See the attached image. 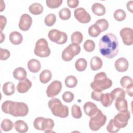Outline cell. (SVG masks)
Segmentation results:
<instances>
[{"label":"cell","instance_id":"1","mask_svg":"<svg viewBox=\"0 0 133 133\" xmlns=\"http://www.w3.org/2000/svg\"><path fill=\"white\" fill-rule=\"evenodd\" d=\"M99 52L108 59L115 57L119 50V44L117 37L113 33H109L102 36L99 43Z\"/></svg>","mask_w":133,"mask_h":133},{"label":"cell","instance_id":"2","mask_svg":"<svg viewBox=\"0 0 133 133\" xmlns=\"http://www.w3.org/2000/svg\"><path fill=\"white\" fill-rule=\"evenodd\" d=\"M2 111L15 117H23L29 112V108L26 104L22 102H14L7 100L2 105Z\"/></svg>","mask_w":133,"mask_h":133},{"label":"cell","instance_id":"3","mask_svg":"<svg viewBox=\"0 0 133 133\" xmlns=\"http://www.w3.org/2000/svg\"><path fill=\"white\" fill-rule=\"evenodd\" d=\"M112 85V81L107 77V74L101 72L95 75L94 80L90 83L91 88L94 90L102 91L110 88Z\"/></svg>","mask_w":133,"mask_h":133},{"label":"cell","instance_id":"4","mask_svg":"<svg viewBox=\"0 0 133 133\" xmlns=\"http://www.w3.org/2000/svg\"><path fill=\"white\" fill-rule=\"evenodd\" d=\"M48 105L54 115L61 118H65L68 116V107L62 104L59 99L52 98L48 101Z\"/></svg>","mask_w":133,"mask_h":133},{"label":"cell","instance_id":"5","mask_svg":"<svg viewBox=\"0 0 133 133\" xmlns=\"http://www.w3.org/2000/svg\"><path fill=\"white\" fill-rule=\"evenodd\" d=\"M107 116L103 114L101 110L98 109L97 113L90 117L89 126L91 130L93 131L98 130L106 123Z\"/></svg>","mask_w":133,"mask_h":133},{"label":"cell","instance_id":"6","mask_svg":"<svg viewBox=\"0 0 133 133\" xmlns=\"http://www.w3.org/2000/svg\"><path fill=\"white\" fill-rule=\"evenodd\" d=\"M34 52L36 56L39 57H48L50 54V49L47 41L45 38H39L35 44Z\"/></svg>","mask_w":133,"mask_h":133},{"label":"cell","instance_id":"7","mask_svg":"<svg viewBox=\"0 0 133 133\" xmlns=\"http://www.w3.org/2000/svg\"><path fill=\"white\" fill-rule=\"evenodd\" d=\"M81 51V47L78 44L72 43L68 45L62 51L61 57L65 61H70L75 56L77 55Z\"/></svg>","mask_w":133,"mask_h":133},{"label":"cell","instance_id":"8","mask_svg":"<svg viewBox=\"0 0 133 133\" xmlns=\"http://www.w3.org/2000/svg\"><path fill=\"white\" fill-rule=\"evenodd\" d=\"M130 117V114L128 110L123 112H119L113 119V123L119 129L124 128L127 126Z\"/></svg>","mask_w":133,"mask_h":133},{"label":"cell","instance_id":"9","mask_svg":"<svg viewBox=\"0 0 133 133\" xmlns=\"http://www.w3.org/2000/svg\"><path fill=\"white\" fill-rule=\"evenodd\" d=\"M48 36L49 39L58 44H64L68 39V36L65 32L57 29H52L49 31Z\"/></svg>","mask_w":133,"mask_h":133},{"label":"cell","instance_id":"10","mask_svg":"<svg viewBox=\"0 0 133 133\" xmlns=\"http://www.w3.org/2000/svg\"><path fill=\"white\" fill-rule=\"evenodd\" d=\"M74 15L75 18L82 23H87L91 20V17L89 14L82 7L76 8L74 11Z\"/></svg>","mask_w":133,"mask_h":133},{"label":"cell","instance_id":"11","mask_svg":"<svg viewBox=\"0 0 133 133\" xmlns=\"http://www.w3.org/2000/svg\"><path fill=\"white\" fill-rule=\"evenodd\" d=\"M61 89V82L59 81H54L48 86L46 94L48 97H54L60 93Z\"/></svg>","mask_w":133,"mask_h":133},{"label":"cell","instance_id":"12","mask_svg":"<svg viewBox=\"0 0 133 133\" xmlns=\"http://www.w3.org/2000/svg\"><path fill=\"white\" fill-rule=\"evenodd\" d=\"M119 35L125 45L129 46L133 44V30L131 28H123L119 32Z\"/></svg>","mask_w":133,"mask_h":133},{"label":"cell","instance_id":"13","mask_svg":"<svg viewBox=\"0 0 133 133\" xmlns=\"http://www.w3.org/2000/svg\"><path fill=\"white\" fill-rule=\"evenodd\" d=\"M32 23V19L31 17L27 14H24L20 17L19 27L22 31H28L30 28Z\"/></svg>","mask_w":133,"mask_h":133},{"label":"cell","instance_id":"14","mask_svg":"<svg viewBox=\"0 0 133 133\" xmlns=\"http://www.w3.org/2000/svg\"><path fill=\"white\" fill-rule=\"evenodd\" d=\"M129 66L128 60L123 57L119 58L115 62V69L119 72H124L127 70Z\"/></svg>","mask_w":133,"mask_h":133},{"label":"cell","instance_id":"15","mask_svg":"<svg viewBox=\"0 0 133 133\" xmlns=\"http://www.w3.org/2000/svg\"><path fill=\"white\" fill-rule=\"evenodd\" d=\"M83 108L85 114L90 117L93 116L98 110L96 104L90 101L86 102L84 104Z\"/></svg>","mask_w":133,"mask_h":133},{"label":"cell","instance_id":"16","mask_svg":"<svg viewBox=\"0 0 133 133\" xmlns=\"http://www.w3.org/2000/svg\"><path fill=\"white\" fill-rule=\"evenodd\" d=\"M32 85V82L28 78H26L18 83L17 86V90L19 93L26 92L31 87Z\"/></svg>","mask_w":133,"mask_h":133},{"label":"cell","instance_id":"17","mask_svg":"<svg viewBox=\"0 0 133 133\" xmlns=\"http://www.w3.org/2000/svg\"><path fill=\"white\" fill-rule=\"evenodd\" d=\"M28 68L30 72L32 73H37L40 70L41 64L38 60L32 59L28 62Z\"/></svg>","mask_w":133,"mask_h":133},{"label":"cell","instance_id":"18","mask_svg":"<svg viewBox=\"0 0 133 133\" xmlns=\"http://www.w3.org/2000/svg\"><path fill=\"white\" fill-rule=\"evenodd\" d=\"M26 75L27 73L26 70L22 67L17 68L13 72L14 77L19 81H23L25 79Z\"/></svg>","mask_w":133,"mask_h":133},{"label":"cell","instance_id":"19","mask_svg":"<svg viewBox=\"0 0 133 133\" xmlns=\"http://www.w3.org/2000/svg\"><path fill=\"white\" fill-rule=\"evenodd\" d=\"M9 40L14 45H19L23 41V36L19 32L13 31L9 35Z\"/></svg>","mask_w":133,"mask_h":133},{"label":"cell","instance_id":"20","mask_svg":"<svg viewBox=\"0 0 133 133\" xmlns=\"http://www.w3.org/2000/svg\"><path fill=\"white\" fill-rule=\"evenodd\" d=\"M91 9L92 12L98 16H103L105 14V8L102 4L100 3H94L92 5Z\"/></svg>","mask_w":133,"mask_h":133},{"label":"cell","instance_id":"21","mask_svg":"<svg viewBox=\"0 0 133 133\" xmlns=\"http://www.w3.org/2000/svg\"><path fill=\"white\" fill-rule=\"evenodd\" d=\"M3 93L6 96H10L15 91V86L13 83L10 82H6L3 84L2 88Z\"/></svg>","mask_w":133,"mask_h":133},{"label":"cell","instance_id":"22","mask_svg":"<svg viewBox=\"0 0 133 133\" xmlns=\"http://www.w3.org/2000/svg\"><path fill=\"white\" fill-rule=\"evenodd\" d=\"M90 68L93 71H97L101 68L103 62L101 58L98 56H94L90 60Z\"/></svg>","mask_w":133,"mask_h":133},{"label":"cell","instance_id":"23","mask_svg":"<svg viewBox=\"0 0 133 133\" xmlns=\"http://www.w3.org/2000/svg\"><path fill=\"white\" fill-rule=\"evenodd\" d=\"M15 130L20 133H24L28 130L27 124L22 120H18L14 124Z\"/></svg>","mask_w":133,"mask_h":133},{"label":"cell","instance_id":"24","mask_svg":"<svg viewBox=\"0 0 133 133\" xmlns=\"http://www.w3.org/2000/svg\"><path fill=\"white\" fill-rule=\"evenodd\" d=\"M110 95L113 100H116L119 99L125 98L126 91L122 88H116L110 92Z\"/></svg>","mask_w":133,"mask_h":133},{"label":"cell","instance_id":"25","mask_svg":"<svg viewBox=\"0 0 133 133\" xmlns=\"http://www.w3.org/2000/svg\"><path fill=\"white\" fill-rule=\"evenodd\" d=\"M54 125L55 123L52 119L49 118H45L43 123L42 130H43L45 133L51 132H52V130L54 127Z\"/></svg>","mask_w":133,"mask_h":133},{"label":"cell","instance_id":"26","mask_svg":"<svg viewBox=\"0 0 133 133\" xmlns=\"http://www.w3.org/2000/svg\"><path fill=\"white\" fill-rule=\"evenodd\" d=\"M115 106L118 112H123L128 110L127 101L125 98L116 100Z\"/></svg>","mask_w":133,"mask_h":133},{"label":"cell","instance_id":"27","mask_svg":"<svg viewBox=\"0 0 133 133\" xmlns=\"http://www.w3.org/2000/svg\"><path fill=\"white\" fill-rule=\"evenodd\" d=\"M43 6L38 3H33L29 7V11L34 15L41 14L43 11Z\"/></svg>","mask_w":133,"mask_h":133},{"label":"cell","instance_id":"28","mask_svg":"<svg viewBox=\"0 0 133 133\" xmlns=\"http://www.w3.org/2000/svg\"><path fill=\"white\" fill-rule=\"evenodd\" d=\"M52 77V74L49 70H44L39 74V81L43 84L49 82Z\"/></svg>","mask_w":133,"mask_h":133},{"label":"cell","instance_id":"29","mask_svg":"<svg viewBox=\"0 0 133 133\" xmlns=\"http://www.w3.org/2000/svg\"><path fill=\"white\" fill-rule=\"evenodd\" d=\"M113 101V99L112 98L110 93L103 94L100 100V102L103 106L104 107H110L112 104Z\"/></svg>","mask_w":133,"mask_h":133},{"label":"cell","instance_id":"30","mask_svg":"<svg viewBox=\"0 0 133 133\" xmlns=\"http://www.w3.org/2000/svg\"><path fill=\"white\" fill-rule=\"evenodd\" d=\"M87 61L82 58L78 59L75 64V66L76 69L79 72L84 71L87 68Z\"/></svg>","mask_w":133,"mask_h":133},{"label":"cell","instance_id":"31","mask_svg":"<svg viewBox=\"0 0 133 133\" xmlns=\"http://www.w3.org/2000/svg\"><path fill=\"white\" fill-rule=\"evenodd\" d=\"M64 83L67 87L74 88L77 84V79L75 76L73 75H69L65 78Z\"/></svg>","mask_w":133,"mask_h":133},{"label":"cell","instance_id":"32","mask_svg":"<svg viewBox=\"0 0 133 133\" xmlns=\"http://www.w3.org/2000/svg\"><path fill=\"white\" fill-rule=\"evenodd\" d=\"M14 125V124L11 120L6 118L3 119L2 122L1 124V127L3 131H8L12 129Z\"/></svg>","mask_w":133,"mask_h":133},{"label":"cell","instance_id":"33","mask_svg":"<svg viewBox=\"0 0 133 133\" xmlns=\"http://www.w3.org/2000/svg\"><path fill=\"white\" fill-rule=\"evenodd\" d=\"M83 36L81 32L79 31H76L73 32L71 36V39L72 43L76 44H79L82 42Z\"/></svg>","mask_w":133,"mask_h":133},{"label":"cell","instance_id":"34","mask_svg":"<svg viewBox=\"0 0 133 133\" xmlns=\"http://www.w3.org/2000/svg\"><path fill=\"white\" fill-rule=\"evenodd\" d=\"M88 32L90 36L92 37H96L101 33V32L98 26L95 24H94L89 27Z\"/></svg>","mask_w":133,"mask_h":133},{"label":"cell","instance_id":"35","mask_svg":"<svg viewBox=\"0 0 133 133\" xmlns=\"http://www.w3.org/2000/svg\"><path fill=\"white\" fill-rule=\"evenodd\" d=\"M71 15L70 9L68 8L64 7L60 9L59 12V16L61 19L63 20H68L70 18Z\"/></svg>","mask_w":133,"mask_h":133},{"label":"cell","instance_id":"36","mask_svg":"<svg viewBox=\"0 0 133 133\" xmlns=\"http://www.w3.org/2000/svg\"><path fill=\"white\" fill-rule=\"evenodd\" d=\"M100 30L101 32L104 31L108 29L109 28L108 21L105 19H99L95 23Z\"/></svg>","mask_w":133,"mask_h":133},{"label":"cell","instance_id":"37","mask_svg":"<svg viewBox=\"0 0 133 133\" xmlns=\"http://www.w3.org/2000/svg\"><path fill=\"white\" fill-rule=\"evenodd\" d=\"M126 16V12L121 9H118L116 10L113 14V17L114 19L118 21H123Z\"/></svg>","mask_w":133,"mask_h":133},{"label":"cell","instance_id":"38","mask_svg":"<svg viewBox=\"0 0 133 133\" xmlns=\"http://www.w3.org/2000/svg\"><path fill=\"white\" fill-rule=\"evenodd\" d=\"M56 17L54 14L50 13L48 14L45 18L44 22L45 24L48 26H52L56 22Z\"/></svg>","mask_w":133,"mask_h":133},{"label":"cell","instance_id":"39","mask_svg":"<svg viewBox=\"0 0 133 133\" xmlns=\"http://www.w3.org/2000/svg\"><path fill=\"white\" fill-rule=\"evenodd\" d=\"M72 116L75 118H80L82 116V112L81 108L76 104H74L71 109Z\"/></svg>","mask_w":133,"mask_h":133},{"label":"cell","instance_id":"40","mask_svg":"<svg viewBox=\"0 0 133 133\" xmlns=\"http://www.w3.org/2000/svg\"><path fill=\"white\" fill-rule=\"evenodd\" d=\"M84 48L87 52L93 51L95 48V42L90 39L86 40L84 44Z\"/></svg>","mask_w":133,"mask_h":133},{"label":"cell","instance_id":"41","mask_svg":"<svg viewBox=\"0 0 133 133\" xmlns=\"http://www.w3.org/2000/svg\"><path fill=\"white\" fill-rule=\"evenodd\" d=\"M62 2V0H47L46 1L47 6L51 9L59 7L60 6Z\"/></svg>","mask_w":133,"mask_h":133},{"label":"cell","instance_id":"42","mask_svg":"<svg viewBox=\"0 0 133 133\" xmlns=\"http://www.w3.org/2000/svg\"><path fill=\"white\" fill-rule=\"evenodd\" d=\"M132 84V78L128 76L122 77L120 80V84L122 87L126 88L128 86Z\"/></svg>","mask_w":133,"mask_h":133},{"label":"cell","instance_id":"43","mask_svg":"<svg viewBox=\"0 0 133 133\" xmlns=\"http://www.w3.org/2000/svg\"><path fill=\"white\" fill-rule=\"evenodd\" d=\"M44 119L45 118L43 117H38L34 119L33 122V125L36 129L42 130L43 123Z\"/></svg>","mask_w":133,"mask_h":133},{"label":"cell","instance_id":"44","mask_svg":"<svg viewBox=\"0 0 133 133\" xmlns=\"http://www.w3.org/2000/svg\"><path fill=\"white\" fill-rule=\"evenodd\" d=\"M63 101L67 103H70L73 101L74 98V94L70 91L64 92L62 96Z\"/></svg>","mask_w":133,"mask_h":133},{"label":"cell","instance_id":"45","mask_svg":"<svg viewBox=\"0 0 133 133\" xmlns=\"http://www.w3.org/2000/svg\"><path fill=\"white\" fill-rule=\"evenodd\" d=\"M107 130L110 133H115L119 131V129L117 128L113 123V119H110L109 124L107 126Z\"/></svg>","mask_w":133,"mask_h":133},{"label":"cell","instance_id":"46","mask_svg":"<svg viewBox=\"0 0 133 133\" xmlns=\"http://www.w3.org/2000/svg\"><path fill=\"white\" fill-rule=\"evenodd\" d=\"M10 55L9 50L6 49L0 48V59L1 60H6L9 58Z\"/></svg>","mask_w":133,"mask_h":133},{"label":"cell","instance_id":"47","mask_svg":"<svg viewBox=\"0 0 133 133\" xmlns=\"http://www.w3.org/2000/svg\"><path fill=\"white\" fill-rule=\"evenodd\" d=\"M103 92L102 91H97L94 90V91L91 94V97L94 100L100 101Z\"/></svg>","mask_w":133,"mask_h":133},{"label":"cell","instance_id":"48","mask_svg":"<svg viewBox=\"0 0 133 133\" xmlns=\"http://www.w3.org/2000/svg\"><path fill=\"white\" fill-rule=\"evenodd\" d=\"M67 4L69 7L71 8H74L78 6L79 4V1L78 0H68L67 1Z\"/></svg>","mask_w":133,"mask_h":133},{"label":"cell","instance_id":"49","mask_svg":"<svg viewBox=\"0 0 133 133\" xmlns=\"http://www.w3.org/2000/svg\"><path fill=\"white\" fill-rule=\"evenodd\" d=\"M7 23V19L5 16L2 15L0 16V28H1V32H2L5 26V25Z\"/></svg>","mask_w":133,"mask_h":133},{"label":"cell","instance_id":"50","mask_svg":"<svg viewBox=\"0 0 133 133\" xmlns=\"http://www.w3.org/2000/svg\"><path fill=\"white\" fill-rule=\"evenodd\" d=\"M132 91H133V84L130 85L126 88V92L129 96L132 97L133 96Z\"/></svg>","mask_w":133,"mask_h":133},{"label":"cell","instance_id":"51","mask_svg":"<svg viewBox=\"0 0 133 133\" xmlns=\"http://www.w3.org/2000/svg\"><path fill=\"white\" fill-rule=\"evenodd\" d=\"M133 2L132 1H130L127 2L126 6L128 11H129L131 13H132V8H133Z\"/></svg>","mask_w":133,"mask_h":133},{"label":"cell","instance_id":"52","mask_svg":"<svg viewBox=\"0 0 133 133\" xmlns=\"http://www.w3.org/2000/svg\"><path fill=\"white\" fill-rule=\"evenodd\" d=\"M5 39V35L2 32H1V43H2Z\"/></svg>","mask_w":133,"mask_h":133}]
</instances>
